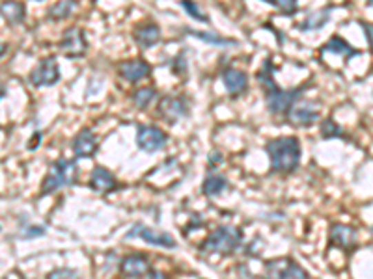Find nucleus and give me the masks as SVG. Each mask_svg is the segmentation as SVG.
<instances>
[{"mask_svg": "<svg viewBox=\"0 0 373 279\" xmlns=\"http://www.w3.org/2000/svg\"><path fill=\"white\" fill-rule=\"evenodd\" d=\"M39 235H45L43 227H32L28 233H23V236H25V238H32V236H39Z\"/></svg>", "mask_w": 373, "mask_h": 279, "instance_id": "32", "label": "nucleus"}, {"mask_svg": "<svg viewBox=\"0 0 373 279\" xmlns=\"http://www.w3.org/2000/svg\"><path fill=\"white\" fill-rule=\"evenodd\" d=\"M321 138L325 140H330V138H342L343 136V130L336 125V121H332L330 118L323 119L321 121Z\"/></svg>", "mask_w": 373, "mask_h": 279, "instance_id": "28", "label": "nucleus"}, {"mask_svg": "<svg viewBox=\"0 0 373 279\" xmlns=\"http://www.w3.org/2000/svg\"><path fill=\"white\" fill-rule=\"evenodd\" d=\"M71 147H73V153H75L77 158H92V156L97 153L99 143L95 140L94 130L90 129V127H84V129H81L77 132V136L73 138Z\"/></svg>", "mask_w": 373, "mask_h": 279, "instance_id": "12", "label": "nucleus"}, {"mask_svg": "<svg viewBox=\"0 0 373 279\" xmlns=\"http://www.w3.org/2000/svg\"><path fill=\"white\" fill-rule=\"evenodd\" d=\"M168 143V134L155 125H139L137 129V145L144 153H157Z\"/></svg>", "mask_w": 373, "mask_h": 279, "instance_id": "8", "label": "nucleus"}, {"mask_svg": "<svg viewBox=\"0 0 373 279\" xmlns=\"http://www.w3.org/2000/svg\"><path fill=\"white\" fill-rule=\"evenodd\" d=\"M370 6H372V8H373V0H372V2H370Z\"/></svg>", "mask_w": 373, "mask_h": 279, "instance_id": "35", "label": "nucleus"}, {"mask_svg": "<svg viewBox=\"0 0 373 279\" xmlns=\"http://www.w3.org/2000/svg\"><path fill=\"white\" fill-rule=\"evenodd\" d=\"M215 161L216 162H221L222 161L221 153H213V155L209 156V167H215V166H213V164H215Z\"/></svg>", "mask_w": 373, "mask_h": 279, "instance_id": "34", "label": "nucleus"}, {"mask_svg": "<svg viewBox=\"0 0 373 279\" xmlns=\"http://www.w3.org/2000/svg\"><path fill=\"white\" fill-rule=\"evenodd\" d=\"M133 39L140 49H152L161 41V26L153 21L142 23L133 30Z\"/></svg>", "mask_w": 373, "mask_h": 279, "instance_id": "17", "label": "nucleus"}, {"mask_svg": "<svg viewBox=\"0 0 373 279\" xmlns=\"http://www.w3.org/2000/svg\"><path fill=\"white\" fill-rule=\"evenodd\" d=\"M304 86L293 87V90H282V87H274L271 92L265 93L267 108L272 116H288L291 108L297 105L299 99L303 97Z\"/></svg>", "mask_w": 373, "mask_h": 279, "instance_id": "4", "label": "nucleus"}, {"mask_svg": "<svg viewBox=\"0 0 373 279\" xmlns=\"http://www.w3.org/2000/svg\"><path fill=\"white\" fill-rule=\"evenodd\" d=\"M47 279H79V272L71 268H58V270L47 273Z\"/></svg>", "mask_w": 373, "mask_h": 279, "instance_id": "29", "label": "nucleus"}, {"mask_svg": "<svg viewBox=\"0 0 373 279\" xmlns=\"http://www.w3.org/2000/svg\"><path fill=\"white\" fill-rule=\"evenodd\" d=\"M150 259L144 254L127 255L120 260V273L127 279L142 278L144 273H150Z\"/></svg>", "mask_w": 373, "mask_h": 279, "instance_id": "15", "label": "nucleus"}, {"mask_svg": "<svg viewBox=\"0 0 373 279\" xmlns=\"http://www.w3.org/2000/svg\"><path fill=\"white\" fill-rule=\"evenodd\" d=\"M327 52H332V54H338V56H343L345 60H351V58H354V56H361V52L356 49H353L351 45L343 39V37L340 36H332L327 41V43L323 45L321 49V54H327Z\"/></svg>", "mask_w": 373, "mask_h": 279, "instance_id": "18", "label": "nucleus"}, {"mask_svg": "<svg viewBox=\"0 0 373 279\" xmlns=\"http://www.w3.org/2000/svg\"><path fill=\"white\" fill-rule=\"evenodd\" d=\"M243 242V229L235 225H221L202 242L200 251L209 255H222L230 257L237 251Z\"/></svg>", "mask_w": 373, "mask_h": 279, "instance_id": "2", "label": "nucleus"}, {"mask_svg": "<svg viewBox=\"0 0 373 279\" xmlns=\"http://www.w3.org/2000/svg\"><path fill=\"white\" fill-rule=\"evenodd\" d=\"M148 279H168L165 272H159V270H152V272L148 273Z\"/></svg>", "mask_w": 373, "mask_h": 279, "instance_id": "33", "label": "nucleus"}, {"mask_svg": "<svg viewBox=\"0 0 373 279\" xmlns=\"http://www.w3.org/2000/svg\"><path fill=\"white\" fill-rule=\"evenodd\" d=\"M58 49L70 60H77V58L86 56V52H88V39H86V34H84L83 28L71 26L68 30H63L62 39L58 43Z\"/></svg>", "mask_w": 373, "mask_h": 279, "instance_id": "6", "label": "nucleus"}, {"mask_svg": "<svg viewBox=\"0 0 373 279\" xmlns=\"http://www.w3.org/2000/svg\"><path fill=\"white\" fill-rule=\"evenodd\" d=\"M179 6L183 8L185 13L192 17L194 21H200V23H209L211 19L208 17V13L202 12V8L198 6L196 2H190V0H183V2H179Z\"/></svg>", "mask_w": 373, "mask_h": 279, "instance_id": "25", "label": "nucleus"}, {"mask_svg": "<svg viewBox=\"0 0 373 279\" xmlns=\"http://www.w3.org/2000/svg\"><path fill=\"white\" fill-rule=\"evenodd\" d=\"M334 8L329 6V8H323V10H317V12H314L310 15V17H306L299 25V30L303 32H316V30H321L323 26L327 25L330 21V12H332Z\"/></svg>", "mask_w": 373, "mask_h": 279, "instance_id": "19", "label": "nucleus"}, {"mask_svg": "<svg viewBox=\"0 0 373 279\" xmlns=\"http://www.w3.org/2000/svg\"><path fill=\"white\" fill-rule=\"evenodd\" d=\"M88 185L94 192L107 196V194L114 192L116 188H118V180H116V177L112 175V172H108L107 167L95 166L94 169H92V174H90Z\"/></svg>", "mask_w": 373, "mask_h": 279, "instance_id": "16", "label": "nucleus"}, {"mask_svg": "<svg viewBox=\"0 0 373 279\" xmlns=\"http://www.w3.org/2000/svg\"><path fill=\"white\" fill-rule=\"evenodd\" d=\"M362 30H364V36L367 39V45H370V50L373 52V23H366V21H361Z\"/></svg>", "mask_w": 373, "mask_h": 279, "instance_id": "30", "label": "nucleus"}, {"mask_svg": "<svg viewBox=\"0 0 373 279\" xmlns=\"http://www.w3.org/2000/svg\"><path fill=\"white\" fill-rule=\"evenodd\" d=\"M155 95H157V90L153 86L139 87V90H134L133 95H131V101H133V105L137 106L139 110H144V108H148V105L155 99Z\"/></svg>", "mask_w": 373, "mask_h": 279, "instance_id": "23", "label": "nucleus"}, {"mask_svg": "<svg viewBox=\"0 0 373 279\" xmlns=\"http://www.w3.org/2000/svg\"><path fill=\"white\" fill-rule=\"evenodd\" d=\"M75 8L77 2H68V0L57 2V4L49 10V19H52V21H62V19L70 17L71 12H73Z\"/></svg>", "mask_w": 373, "mask_h": 279, "instance_id": "24", "label": "nucleus"}, {"mask_svg": "<svg viewBox=\"0 0 373 279\" xmlns=\"http://www.w3.org/2000/svg\"><path fill=\"white\" fill-rule=\"evenodd\" d=\"M190 114L189 99L185 95H165L161 97L157 105V116L165 123L176 125L181 118H187Z\"/></svg>", "mask_w": 373, "mask_h": 279, "instance_id": "5", "label": "nucleus"}, {"mask_svg": "<svg viewBox=\"0 0 373 279\" xmlns=\"http://www.w3.org/2000/svg\"><path fill=\"white\" fill-rule=\"evenodd\" d=\"M77 180V162L68 158H58L51 164L49 172L43 177L39 198L51 196V194L62 190L65 186H73Z\"/></svg>", "mask_w": 373, "mask_h": 279, "instance_id": "3", "label": "nucleus"}, {"mask_svg": "<svg viewBox=\"0 0 373 279\" xmlns=\"http://www.w3.org/2000/svg\"><path fill=\"white\" fill-rule=\"evenodd\" d=\"M221 81L226 87V92L232 95V97H239L243 93L248 92V76L245 71H241L237 68H226L222 69Z\"/></svg>", "mask_w": 373, "mask_h": 279, "instance_id": "13", "label": "nucleus"}, {"mask_svg": "<svg viewBox=\"0 0 373 279\" xmlns=\"http://www.w3.org/2000/svg\"><path fill=\"white\" fill-rule=\"evenodd\" d=\"M317 119H319V110H317L314 103H310V101L297 103V105L291 108L290 114H288V121L295 125V127H303V129L312 127Z\"/></svg>", "mask_w": 373, "mask_h": 279, "instance_id": "14", "label": "nucleus"}, {"mask_svg": "<svg viewBox=\"0 0 373 279\" xmlns=\"http://www.w3.org/2000/svg\"><path fill=\"white\" fill-rule=\"evenodd\" d=\"M267 155L271 161L272 174L290 175L295 174L301 166L303 147L299 138L295 136H279L269 140L265 145Z\"/></svg>", "mask_w": 373, "mask_h": 279, "instance_id": "1", "label": "nucleus"}, {"mask_svg": "<svg viewBox=\"0 0 373 279\" xmlns=\"http://www.w3.org/2000/svg\"><path fill=\"white\" fill-rule=\"evenodd\" d=\"M0 12L8 25H21L25 21L26 6L23 2H2Z\"/></svg>", "mask_w": 373, "mask_h": 279, "instance_id": "20", "label": "nucleus"}, {"mask_svg": "<svg viewBox=\"0 0 373 279\" xmlns=\"http://www.w3.org/2000/svg\"><path fill=\"white\" fill-rule=\"evenodd\" d=\"M228 188V179L221 174H209L202 185V192L208 198H216Z\"/></svg>", "mask_w": 373, "mask_h": 279, "instance_id": "21", "label": "nucleus"}, {"mask_svg": "<svg viewBox=\"0 0 373 279\" xmlns=\"http://www.w3.org/2000/svg\"><path fill=\"white\" fill-rule=\"evenodd\" d=\"M269 6H274L282 15H295L299 12V4L295 0H265Z\"/></svg>", "mask_w": 373, "mask_h": 279, "instance_id": "26", "label": "nucleus"}, {"mask_svg": "<svg viewBox=\"0 0 373 279\" xmlns=\"http://www.w3.org/2000/svg\"><path fill=\"white\" fill-rule=\"evenodd\" d=\"M150 74H152V65L144 58H133V60H125V62L118 63V76L121 81L129 82V84H137V82L144 81Z\"/></svg>", "mask_w": 373, "mask_h": 279, "instance_id": "9", "label": "nucleus"}, {"mask_svg": "<svg viewBox=\"0 0 373 279\" xmlns=\"http://www.w3.org/2000/svg\"><path fill=\"white\" fill-rule=\"evenodd\" d=\"M60 76H62V73H60V65H58L57 58L54 56H47L36 68L32 69L28 81H30L34 87H47L58 84Z\"/></svg>", "mask_w": 373, "mask_h": 279, "instance_id": "7", "label": "nucleus"}, {"mask_svg": "<svg viewBox=\"0 0 373 279\" xmlns=\"http://www.w3.org/2000/svg\"><path fill=\"white\" fill-rule=\"evenodd\" d=\"M372 235H373V227H372Z\"/></svg>", "mask_w": 373, "mask_h": 279, "instance_id": "36", "label": "nucleus"}, {"mask_svg": "<svg viewBox=\"0 0 373 279\" xmlns=\"http://www.w3.org/2000/svg\"><path fill=\"white\" fill-rule=\"evenodd\" d=\"M32 142L28 143V149H30V151H34V149H36V145H39V143H41V138H43V134H41V132H34V134H32Z\"/></svg>", "mask_w": 373, "mask_h": 279, "instance_id": "31", "label": "nucleus"}, {"mask_svg": "<svg viewBox=\"0 0 373 279\" xmlns=\"http://www.w3.org/2000/svg\"><path fill=\"white\" fill-rule=\"evenodd\" d=\"M187 34L192 37H198V39H202L205 43L216 45V47H232L235 45L234 39H228V37H222L219 34H211V32H200L194 30V28H187Z\"/></svg>", "mask_w": 373, "mask_h": 279, "instance_id": "22", "label": "nucleus"}, {"mask_svg": "<svg viewBox=\"0 0 373 279\" xmlns=\"http://www.w3.org/2000/svg\"><path fill=\"white\" fill-rule=\"evenodd\" d=\"M133 236H139V238H142V240L148 242V244L159 246V248L174 249L177 246L176 240L172 238V235H168V233H157V231L142 225V223H134L133 227L127 231L125 238H133Z\"/></svg>", "mask_w": 373, "mask_h": 279, "instance_id": "10", "label": "nucleus"}, {"mask_svg": "<svg viewBox=\"0 0 373 279\" xmlns=\"http://www.w3.org/2000/svg\"><path fill=\"white\" fill-rule=\"evenodd\" d=\"M279 279H310V278H308V273H306V270H304L301 265L291 260L290 265L280 272Z\"/></svg>", "mask_w": 373, "mask_h": 279, "instance_id": "27", "label": "nucleus"}, {"mask_svg": "<svg viewBox=\"0 0 373 279\" xmlns=\"http://www.w3.org/2000/svg\"><path fill=\"white\" fill-rule=\"evenodd\" d=\"M330 244H334L338 248L345 249V251H353L359 244V233L351 225L345 223H332L329 231Z\"/></svg>", "mask_w": 373, "mask_h": 279, "instance_id": "11", "label": "nucleus"}]
</instances>
